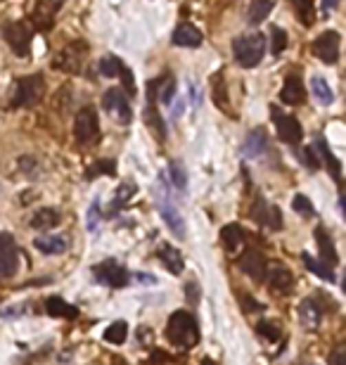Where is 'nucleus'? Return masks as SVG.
I'll use <instances>...</instances> for the list:
<instances>
[{"mask_svg":"<svg viewBox=\"0 0 346 365\" xmlns=\"http://www.w3.org/2000/svg\"><path fill=\"white\" fill-rule=\"evenodd\" d=\"M301 157H303V166H306L308 171H318V169H321V162H318L316 149H313V147H306V149H303Z\"/></svg>","mask_w":346,"mask_h":365,"instance_id":"obj_44","label":"nucleus"},{"mask_svg":"<svg viewBox=\"0 0 346 365\" xmlns=\"http://www.w3.org/2000/svg\"><path fill=\"white\" fill-rule=\"evenodd\" d=\"M3 39L8 41L10 50L17 57H29L34 29H31L26 21H10V24L3 26Z\"/></svg>","mask_w":346,"mask_h":365,"instance_id":"obj_5","label":"nucleus"},{"mask_svg":"<svg viewBox=\"0 0 346 365\" xmlns=\"http://www.w3.org/2000/svg\"><path fill=\"white\" fill-rule=\"evenodd\" d=\"M202 365H216V363L211 361V358H204V361H202Z\"/></svg>","mask_w":346,"mask_h":365,"instance_id":"obj_52","label":"nucleus"},{"mask_svg":"<svg viewBox=\"0 0 346 365\" xmlns=\"http://www.w3.org/2000/svg\"><path fill=\"white\" fill-rule=\"evenodd\" d=\"M60 225V211L57 209H50V207H43L39 209V211L31 216V228L34 230H52Z\"/></svg>","mask_w":346,"mask_h":365,"instance_id":"obj_26","label":"nucleus"},{"mask_svg":"<svg viewBox=\"0 0 346 365\" xmlns=\"http://www.w3.org/2000/svg\"><path fill=\"white\" fill-rule=\"evenodd\" d=\"M299 320H301V325L306 327V330H318V327H321L323 309L313 297L303 299V302L299 304Z\"/></svg>","mask_w":346,"mask_h":365,"instance_id":"obj_18","label":"nucleus"},{"mask_svg":"<svg viewBox=\"0 0 346 365\" xmlns=\"http://www.w3.org/2000/svg\"><path fill=\"white\" fill-rule=\"evenodd\" d=\"M257 332L268 342H278L280 340V327L275 323H270V320H261V323L257 325Z\"/></svg>","mask_w":346,"mask_h":365,"instance_id":"obj_40","label":"nucleus"},{"mask_svg":"<svg viewBox=\"0 0 346 365\" xmlns=\"http://www.w3.org/2000/svg\"><path fill=\"white\" fill-rule=\"evenodd\" d=\"M185 292H188V302L190 304H193V306L199 304V284H197V282H188V284H185Z\"/></svg>","mask_w":346,"mask_h":365,"instance_id":"obj_46","label":"nucleus"},{"mask_svg":"<svg viewBox=\"0 0 346 365\" xmlns=\"http://www.w3.org/2000/svg\"><path fill=\"white\" fill-rule=\"evenodd\" d=\"M62 3H65V0H43V3L39 5V14H36V24H39V29L41 26L47 29V26L52 24L57 10L62 8Z\"/></svg>","mask_w":346,"mask_h":365,"instance_id":"obj_29","label":"nucleus"},{"mask_svg":"<svg viewBox=\"0 0 346 365\" xmlns=\"http://www.w3.org/2000/svg\"><path fill=\"white\" fill-rule=\"evenodd\" d=\"M157 93H162V102L164 105H171L173 95H175V79L171 74H166V76L157 79Z\"/></svg>","mask_w":346,"mask_h":365,"instance_id":"obj_36","label":"nucleus"},{"mask_svg":"<svg viewBox=\"0 0 346 365\" xmlns=\"http://www.w3.org/2000/svg\"><path fill=\"white\" fill-rule=\"evenodd\" d=\"M268 207L270 204H266L263 197H257V202H254V207H252V218L254 221H259V223H263V216H266V211H268Z\"/></svg>","mask_w":346,"mask_h":365,"instance_id":"obj_43","label":"nucleus"},{"mask_svg":"<svg viewBox=\"0 0 346 365\" xmlns=\"http://www.w3.org/2000/svg\"><path fill=\"white\" fill-rule=\"evenodd\" d=\"M329 365H346V348L339 346L329 353Z\"/></svg>","mask_w":346,"mask_h":365,"instance_id":"obj_47","label":"nucleus"},{"mask_svg":"<svg viewBox=\"0 0 346 365\" xmlns=\"http://www.w3.org/2000/svg\"><path fill=\"white\" fill-rule=\"evenodd\" d=\"M275 8V0H254L247 10V21L249 24H261L270 14V10Z\"/></svg>","mask_w":346,"mask_h":365,"instance_id":"obj_30","label":"nucleus"},{"mask_svg":"<svg viewBox=\"0 0 346 365\" xmlns=\"http://www.w3.org/2000/svg\"><path fill=\"white\" fill-rule=\"evenodd\" d=\"M19 271V249L12 233H0V278H12Z\"/></svg>","mask_w":346,"mask_h":365,"instance_id":"obj_11","label":"nucleus"},{"mask_svg":"<svg viewBox=\"0 0 346 365\" xmlns=\"http://www.w3.org/2000/svg\"><path fill=\"white\" fill-rule=\"evenodd\" d=\"M34 247L41 254H65L69 244L67 238H62V235H41L34 240Z\"/></svg>","mask_w":346,"mask_h":365,"instance_id":"obj_25","label":"nucleus"},{"mask_svg":"<svg viewBox=\"0 0 346 365\" xmlns=\"http://www.w3.org/2000/svg\"><path fill=\"white\" fill-rule=\"evenodd\" d=\"M266 278H268V287L273 289L275 294H287L294 287V275H292L290 268H285V266H273L266 273Z\"/></svg>","mask_w":346,"mask_h":365,"instance_id":"obj_19","label":"nucleus"},{"mask_svg":"<svg viewBox=\"0 0 346 365\" xmlns=\"http://www.w3.org/2000/svg\"><path fill=\"white\" fill-rule=\"evenodd\" d=\"M339 45H342V36H339L334 29H327L325 34H321L316 41H313L311 50L321 62L334 64L339 60Z\"/></svg>","mask_w":346,"mask_h":365,"instance_id":"obj_10","label":"nucleus"},{"mask_svg":"<svg viewBox=\"0 0 346 365\" xmlns=\"http://www.w3.org/2000/svg\"><path fill=\"white\" fill-rule=\"evenodd\" d=\"M169 176H171L173 187H178V190H185V187H188V174H185L180 162H171V166H169Z\"/></svg>","mask_w":346,"mask_h":365,"instance_id":"obj_38","label":"nucleus"},{"mask_svg":"<svg viewBox=\"0 0 346 365\" xmlns=\"http://www.w3.org/2000/svg\"><path fill=\"white\" fill-rule=\"evenodd\" d=\"M287 31L280 26H270V52L273 55H282V50L287 48Z\"/></svg>","mask_w":346,"mask_h":365,"instance_id":"obj_37","label":"nucleus"},{"mask_svg":"<svg viewBox=\"0 0 346 365\" xmlns=\"http://www.w3.org/2000/svg\"><path fill=\"white\" fill-rule=\"evenodd\" d=\"M211 98H214V105L223 112V114L233 116L230 100H228V85H226V76H223V72H218L211 76Z\"/></svg>","mask_w":346,"mask_h":365,"instance_id":"obj_21","label":"nucleus"},{"mask_svg":"<svg viewBox=\"0 0 346 365\" xmlns=\"http://www.w3.org/2000/svg\"><path fill=\"white\" fill-rule=\"evenodd\" d=\"M301 261H303V266H306L308 271L313 273V275L321 278V280H327V282H334V280H337V275H334V268H332V266H327V264H323V261L313 259V256L306 254V251L301 254Z\"/></svg>","mask_w":346,"mask_h":365,"instance_id":"obj_28","label":"nucleus"},{"mask_svg":"<svg viewBox=\"0 0 346 365\" xmlns=\"http://www.w3.org/2000/svg\"><path fill=\"white\" fill-rule=\"evenodd\" d=\"M102 107H105L107 114H111L114 119H119L121 123H131V119H133L129 95H126L121 88H109L102 98Z\"/></svg>","mask_w":346,"mask_h":365,"instance_id":"obj_12","label":"nucleus"},{"mask_svg":"<svg viewBox=\"0 0 346 365\" xmlns=\"http://www.w3.org/2000/svg\"><path fill=\"white\" fill-rule=\"evenodd\" d=\"M237 266H239V271H242L244 275L254 278L257 282H263L266 273H268V261H266V256L261 254L259 249L242 251V256L237 259Z\"/></svg>","mask_w":346,"mask_h":365,"instance_id":"obj_14","label":"nucleus"},{"mask_svg":"<svg viewBox=\"0 0 346 365\" xmlns=\"http://www.w3.org/2000/svg\"><path fill=\"white\" fill-rule=\"evenodd\" d=\"M93 275L100 284H107V287H114V289L126 287V284L131 282L129 271L114 259H107V261H102V264L93 266Z\"/></svg>","mask_w":346,"mask_h":365,"instance_id":"obj_7","label":"nucleus"},{"mask_svg":"<svg viewBox=\"0 0 346 365\" xmlns=\"http://www.w3.org/2000/svg\"><path fill=\"white\" fill-rule=\"evenodd\" d=\"M136 192H138V185H136V182H129V180L121 182L119 190H116V195H114V204H111V213H114L116 209H124L126 204L131 202V197L136 195Z\"/></svg>","mask_w":346,"mask_h":365,"instance_id":"obj_35","label":"nucleus"},{"mask_svg":"<svg viewBox=\"0 0 346 365\" xmlns=\"http://www.w3.org/2000/svg\"><path fill=\"white\" fill-rule=\"evenodd\" d=\"M100 136V123H98V112L95 107H81V112L74 119V138L78 145H90Z\"/></svg>","mask_w":346,"mask_h":365,"instance_id":"obj_6","label":"nucleus"},{"mask_svg":"<svg viewBox=\"0 0 346 365\" xmlns=\"http://www.w3.org/2000/svg\"><path fill=\"white\" fill-rule=\"evenodd\" d=\"M233 55H235L237 64L242 69H252L263 60L266 55V41L261 34H247V36H237L233 41Z\"/></svg>","mask_w":346,"mask_h":365,"instance_id":"obj_3","label":"nucleus"},{"mask_svg":"<svg viewBox=\"0 0 346 365\" xmlns=\"http://www.w3.org/2000/svg\"><path fill=\"white\" fill-rule=\"evenodd\" d=\"M292 209H294L296 213H301V216H316V209H313V204L308 197L303 195H294V200H292Z\"/></svg>","mask_w":346,"mask_h":365,"instance_id":"obj_39","label":"nucleus"},{"mask_svg":"<svg viewBox=\"0 0 346 365\" xmlns=\"http://www.w3.org/2000/svg\"><path fill=\"white\" fill-rule=\"evenodd\" d=\"M290 3L296 12V19L303 26H313V21H316V3L313 0H290Z\"/></svg>","mask_w":346,"mask_h":365,"instance_id":"obj_31","label":"nucleus"},{"mask_svg":"<svg viewBox=\"0 0 346 365\" xmlns=\"http://www.w3.org/2000/svg\"><path fill=\"white\" fill-rule=\"evenodd\" d=\"M45 79L43 74H31L14 83V95L10 100V110H19V107H34L36 102L43 98Z\"/></svg>","mask_w":346,"mask_h":365,"instance_id":"obj_4","label":"nucleus"},{"mask_svg":"<svg viewBox=\"0 0 346 365\" xmlns=\"http://www.w3.org/2000/svg\"><path fill=\"white\" fill-rule=\"evenodd\" d=\"M239 302H242L244 311H263V304L254 302V299L249 297V294H239Z\"/></svg>","mask_w":346,"mask_h":365,"instance_id":"obj_48","label":"nucleus"},{"mask_svg":"<svg viewBox=\"0 0 346 365\" xmlns=\"http://www.w3.org/2000/svg\"><path fill=\"white\" fill-rule=\"evenodd\" d=\"M157 81H150V85H147V107H145V121L147 126H150V131L154 133V136L159 138V140H164L166 138V126H164V119L162 114H159L157 110Z\"/></svg>","mask_w":346,"mask_h":365,"instance_id":"obj_15","label":"nucleus"},{"mask_svg":"<svg viewBox=\"0 0 346 365\" xmlns=\"http://www.w3.org/2000/svg\"><path fill=\"white\" fill-rule=\"evenodd\" d=\"M202 41H204L202 39V31L195 24H178L171 34V43L180 48H197L202 45Z\"/></svg>","mask_w":346,"mask_h":365,"instance_id":"obj_20","label":"nucleus"},{"mask_svg":"<svg viewBox=\"0 0 346 365\" xmlns=\"http://www.w3.org/2000/svg\"><path fill=\"white\" fill-rule=\"evenodd\" d=\"M114 174V162L111 159H105V162H95L93 169H88V180H93L95 176H111Z\"/></svg>","mask_w":346,"mask_h":365,"instance_id":"obj_41","label":"nucleus"},{"mask_svg":"<svg viewBox=\"0 0 346 365\" xmlns=\"http://www.w3.org/2000/svg\"><path fill=\"white\" fill-rule=\"evenodd\" d=\"M154 197H157V209L164 221H166L169 230H171L175 238H185V221L178 209H175V202L171 200V182L166 180V174H159Z\"/></svg>","mask_w":346,"mask_h":365,"instance_id":"obj_2","label":"nucleus"},{"mask_svg":"<svg viewBox=\"0 0 346 365\" xmlns=\"http://www.w3.org/2000/svg\"><path fill=\"white\" fill-rule=\"evenodd\" d=\"M280 100L285 102V105H303V100H306V88H303V81L299 74H290V76L285 79L282 90H280Z\"/></svg>","mask_w":346,"mask_h":365,"instance_id":"obj_16","label":"nucleus"},{"mask_svg":"<svg viewBox=\"0 0 346 365\" xmlns=\"http://www.w3.org/2000/svg\"><path fill=\"white\" fill-rule=\"evenodd\" d=\"M311 93H313V98L321 102V105H332V102H334L332 88H329L327 79H323V76H313L311 79Z\"/></svg>","mask_w":346,"mask_h":365,"instance_id":"obj_33","label":"nucleus"},{"mask_svg":"<svg viewBox=\"0 0 346 365\" xmlns=\"http://www.w3.org/2000/svg\"><path fill=\"white\" fill-rule=\"evenodd\" d=\"M313 149L318 152V162H323L325 166H327V171L332 174V178L334 180H342V164H339V159L332 154V149L327 147V143L323 140V138H318L316 145H313Z\"/></svg>","mask_w":346,"mask_h":365,"instance_id":"obj_24","label":"nucleus"},{"mask_svg":"<svg viewBox=\"0 0 346 365\" xmlns=\"http://www.w3.org/2000/svg\"><path fill=\"white\" fill-rule=\"evenodd\" d=\"M133 280L140 282V284H157V278H154L152 273H136Z\"/></svg>","mask_w":346,"mask_h":365,"instance_id":"obj_50","label":"nucleus"},{"mask_svg":"<svg viewBox=\"0 0 346 365\" xmlns=\"http://www.w3.org/2000/svg\"><path fill=\"white\" fill-rule=\"evenodd\" d=\"M45 311H47V315H52V318H67V320H72V318H76L78 315V309L76 306H72L69 302H65L62 297H50L45 302Z\"/></svg>","mask_w":346,"mask_h":365,"instance_id":"obj_27","label":"nucleus"},{"mask_svg":"<svg viewBox=\"0 0 346 365\" xmlns=\"http://www.w3.org/2000/svg\"><path fill=\"white\" fill-rule=\"evenodd\" d=\"M157 259L162 261L164 268H166L169 273H173V275H180V273H183V268H185L183 254H180L173 244H162V247H159Z\"/></svg>","mask_w":346,"mask_h":365,"instance_id":"obj_23","label":"nucleus"},{"mask_svg":"<svg viewBox=\"0 0 346 365\" xmlns=\"http://www.w3.org/2000/svg\"><path fill=\"white\" fill-rule=\"evenodd\" d=\"M339 5V0H323V10H325V14H329L334 8Z\"/></svg>","mask_w":346,"mask_h":365,"instance_id":"obj_51","label":"nucleus"},{"mask_svg":"<svg viewBox=\"0 0 346 365\" xmlns=\"http://www.w3.org/2000/svg\"><path fill=\"white\" fill-rule=\"evenodd\" d=\"M242 240H244V233H242V228H239L237 223L223 225V230H221V242H223V247H226L228 251H235L237 247L242 244Z\"/></svg>","mask_w":346,"mask_h":365,"instance_id":"obj_32","label":"nucleus"},{"mask_svg":"<svg viewBox=\"0 0 346 365\" xmlns=\"http://www.w3.org/2000/svg\"><path fill=\"white\" fill-rule=\"evenodd\" d=\"M313 238H316L318 242V249H321V261L327 266H337L339 264V254H337V247H334L332 238H329V233L323 228V225H318L316 230H313Z\"/></svg>","mask_w":346,"mask_h":365,"instance_id":"obj_17","label":"nucleus"},{"mask_svg":"<svg viewBox=\"0 0 346 365\" xmlns=\"http://www.w3.org/2000/svg\"><path fill=\"white\" fill-rule=\"evenodd\" d=\"M100 74L102 76H107V79H124V88H126V95H136L138 90H136V81H133V74H131V69L126 67L124 60H119V57H114V55H109V57H105V60H100Z\"/></svg>","mask_w":346,"mask_h":365,"instance_id":"obj_13","label":"nucleus"},{"mask_svg":"<svg viewBox=\"0 0 346 365\" xmlns=\"http://www.w3.org/2000/svg\"><path fill=\"white\" fill-rule=\"evenodd\" d=\"M86 43L76 41L72 43V45H67L65 50H60L55 57H52V67L57 69V72H67V74H76L78 69H81L83 64V57H86Z\"/></svg>","mask_w":346,"mask_h":365,"instance_id":"obj_8","label":"nucleus"},{"mask_svg":"<svg viewBox=\"0 0 346 365\" xmlns=\"http://www.w3.org/2000/svg\"><path fill=\"white\" fill-rule=\"evenodd\" d=\"M126 337H129V323L126 320H114L107 330H105V342H109V344H124Z\"/></svg>","mask_w":346,"mask_h":365,"instance_id":"obj_34","label":"nucleus"},{"mask_svg":"<svg viewBox=\"0 0 346 365\" xmlns=\"http://www.w3.org/2000/svg\"><path fill=\"white\" fill-rule=\"evenodd\" d=\"M270 116H273L275 131H278V138H280L282 143H290V145L301 143L303 128H301L299 119H294V116H290V114H282V112L275 105H270Z\"/></svg>","mask_w":346,"mask_h":365,"instance_id":"obj_9","label":"nucleus"},{"mask_svg":"<svg viewBox=\"0 0 346 365\" xmlns=\"http://www.w3.org/2000/svg\"><path fill=\"white\" fill-rule=\"evenodd\" d=\"M17 313H26V306H12V309H3V311H0V318H10V320H12V318H19V315Z\"/></svg>","mask_w":346,"mask_h":365,"instance_id":"obj_49","label":"nucleus"},{"mask_svg":"<svg viewBox=\"0 0 346 365\" xmlns=\"http://www.w3.org/2000/svg\"><path fill=\"white\" fill-rule=\"evenodd\" d=\"M263 225H268L270 230H282V211L278 207H268L263 216Z\"/></svg>","mask_w":346,"mask_h":365,"instance_id":"obj_42","label":"nucleus"},{"mask_svg":"<svg viewBox=\"0 0 346 365\" xmlns=\"http://www.w3.org/2000/svg\"><path fill=\"white\" fill-rule=\"evenodd\" d=\"M166 337L178 348H193L199 342V325L190 311H173L166 323Z\"/></svg>","mask_w":346,"mask_h":365,"instance_id":"obj_1","label":"nucleus"},{"mask_svg":"<svg viewBox=\"0 0 346 365\" xmlns=\"http://www.w3.org/2000/svg\"><path fill=\"white\" fill-rule=\"evenodd\" d=\"M98 213H100V200H95L93 204H90V209H88V230L90 233H95L98 230Z\"/></svg>","mask_w":346,"mask_h":365,"instance_id":"obj_45","label":"nucleus"},{"mask_svg":"<svg viewBox=\"0 0 346 365\" xmlns=\"http://www.w3.org/2000/svg\"><path fill=\"white\" fill-rule=\"evenodd\" d=\"M266 149H268V136H266L263 128H257V131H252L247 138H244V157L247 159H257L261 154H266Z\"/></svg>","mask_w":346,"mask_h":365,"instance_id":"obj_22","label":"nucleus"}]
</instances>
